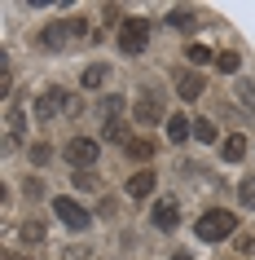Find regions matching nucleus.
I'll return each mask as SVG.
<instances>
[{
  "instance_id": "1",
  "label": "nucleus",
  "mask_w": 255,
  "mask_h": 260,
  "mask_svg": "<svg viewBox=\"0 0 255 260\" xmlns=\"http://www.w3.org/2000/svg\"><path fill=\"white\" fill-rule=\"evenodd\" d=\"M80 110V102H75V93H66V88H44L40 97H35V106H31V115H35V123H53L57 115H75Z\"/></svg>"
},
{
  "instance_id": "2",
  "label": "nucleus",
  "mask_w": 255,
  "mask_h": 260,
  "mask_svg": "<svg viewBox=\"0 0 255 260\" xmlns=\"http://www.w3.org/2000/svg\"><path fill=\"white\" fill-rule=\"evenodd\" d=\"M233 230H238V216H233L229 207H211V212H202L198 225H194V234H198L202 243H225Z\"/></svg>"
},
{
  "instance_id": "3",
  "label": "nucleus",
  "mask_w": 255,
  "mask_h": 260,
  "mask_svg": "<svg viewBox=\"0 0 255 260\" xmlns=\"http://www.w3.org/2000/svg\"><path fill=\"white\" fill-rule=\"evenodd\" d=\"M145 44H150V22H145V18H123V27H119V53L123 57H141V53H145Z\"/></svg>"
},
{
  "instance_id": "4",
  "label": "nucleus",
  "mask_w": 255,
  "mask_h": 260,
  "mask_svg": "<svg viewBox=\"0 0 255 260\" xmlns=\"http://www.w3.org/2000/svg\"><path fill=\"white\" fill-rule=\"evenodd\" d=\"M53 216L62 220V225H66L70 234H84L88 225H93V216H88V207H80L75 199H70V194H57V199H53Z\"/></svg>"
},
{
  "instance_id": "5",
  "label": "nucleus",
  "mask_w": 255,
  "mask_h": 260,
  "mask_svg": "<svg viewBox=\"0 0 255 260\" xmlns=\"http://www.w3.org/2000/svg\"><path fill=\"white\" fill-rule=\"evenodd\" d=\"M132 119L136 123H167L163 119V93L159 88H141V97L132 102Z\"/></svg>"
},
{
  "instance_id": "6",
  "label": "nucleus",
  "mask_w": 255,
  "mask_h": 260,
  "mask_svg": "<svg viewBox=\"0 0 255 260\" xmlns=\"http://www.w3.org/2000/svg\"><path fill=\"white\" fill-rule=\"evenodd\" d=\"M97 159H101V146H97L93 137H75V141H66V164L70 168H93Z\"/></svg>"
},
{
  "instance_id": "7",
  "label": "nucleus",
  "mask_w": 255,
  "mask_h": 260,
  "mask_svg": "<svg viewBox=\"0 0 255 260\" xmlns=\"http://www.w3.org/2000/svg\"><path fill=\"white\" fill-rule=\"evenodd\" d=\"M66 40H70V22H62V18H53V22L35 36L40 53H62V49H66Z\"/></svg>"
},
{
  "instance_id": "8",
  "label": "nucleus",
  "mask_w": 255,
  "mask_h": 260,
  "mask_svg": "<svg viewBox=\"0 0 255 260\" xmlns=\"http://www.w3.org/2000/svg\"><path fill=\"white\" fill-rule=\"evenodd\" d=\"M150 220H154V230L172 234L176 225H180V203H176V199H159V203H154V212H150Z\"/></svg>"
},
{
  "instance_id": "9",
  "label": "nucleus",
  "mask_w": 255,
  "mask_h": 260,
  "mask_svg": "<svg viewBox=\"0 0 255 260\" xmlns=\"http://www.w3.org/2000/svg\"><path fill=\"white\" fill-rule=\"evenodd\" d=\"M154 185H159V177H154V172H150V168H141V172H132V177H128V185H123V194H128V199H150V194H154Z\"/></svg>"
},
{
  "instance_id": "10",
  "label": "nucleus",
  "mask_w": 255,
  "mask_h": 260,
  "mask_svg": "<svg viewBox=\"0 0 255 260\" xmlns=\"http://www.w3.org/2000/svg\"><path fill=\"white\" fill-rule=\"evenodd\" d=\"M246 154H251V141L242 137V133H233V137L220 141V159H225V164H242Z\"/></svg>"
},
{
  "instance_id": "11",
  "label": "nucleus",
  "mask_w": 255,
  "mask_h": 260,
  "mask_svg": "<svg viewBox=\"0 0 255 260\" xmlns=\"http://www.w3.org/2000/svg\"><path fill=\"white\" fill-rule=\"evenodd\" d=\"M202 88H207V84H202V75H198V71H180V75H176V93L185 97V102L202 97Z\"/></svg>"
},
{
  "instance_id": "12",
  "label": "nucleus",
  "mask_w": 255,
  "mask_h": 260,
  "mask_svg": "<svg viewBox=\"0 0 255 260\" xmlns=\"http://www.w3.org/2000/svg\"><path fill=\"white\" fill-rule=\"evenodd\" d=\"M167 137H172V146L189 141L194 137V119H189V115H172V119H167Z\"/></svg>"
},
{
  "instance_id": "13",
  "label": "nucleus",
  "mask_w": 255,
  "mask_h": 260,
  "mask_svg": "<svg viewBox=\"0 0 255 260\" xmlns=\"http://www.w3.org/2000/svg\"><path fill=\"white\" fill-rule=\"evenodd\" d=\"M194 22H198V14H194V9H167V27H176V31H194Z\"/></svg>"
},
{
  "instance_id": "14",
  "label": "nucleus",
  "mask_w": 255,
  "mask_h": 260,
  "mask_svg": "<svg viewBox=\"0 0 255 260\" xmlns=\"http://www.w3.org/2000/svg\"><path fill=\"white\" fill-rule=\"evenodd\" d=\"M194 141H202V146H215V141H220V128H215L211 119H194Z\"/></svg>"
},
{
  "instance_id": "15",
  "label": "nucleus",
  "mask_w": 255,
  "mask_h": 260,
  "mask_svg": "<svg viewBox=\"0 0 255 260\" xmlns=\"http://www.w3.org/2000/svg\"><path fill=\"white\" fill-rule=\"evenodd\" d=\"M123 150H128V159H141V164H145L150 154H154V141H150V137H132Z\"/></svg>"
},
{
  "instance_id": "16",
  "label": "nucleus",
  "mask_w": 255,
  "mask_h": 260,
  "mask_svg": "<svg viewBox=\"0 0 255 260\" xmlns=\"http://www.w3.org/2000/svg\"><path fill=\"white\" fill-rule=\"evenodd\" d=\"M27 159H31L35 168L53 164V146H49V141H35V146H27Z\"/></svg>"
},
{
  "instance_id": "17",
  "label": "nucleus",
  "mask_w": 255,
  "mask_h": 260,
  "mask_svg": "<svg viewBox=\"0 0 255 260\" xmlns=\"http://www.w3.org/2000/svg\"><path fill=\"white\" fill-rule=\"evenodd\" d=\"M80 84H84V88H101V84H106V67H101V62H93V67H84Z\"/></svg>"
},
{
  "instance_id": "18",
  "label": "nucleus",
  "mask_w": 255,
  "mask_h": 260,
  "mask_svg": "<svg viewBox=\"0 0 255 260\" xmlns=\"http://www.w3.org/2000/svg\"><path fill=\"white\" fill-rule=\"evenodd\" d=\"M185 57H189V67H207V62H215V53L207 49V44H189Z\"/></svg>"
},
{
  "instance_id": "19",
  "label": "nucleus",
  "mask_w": 255,
  "mask_h": 260,
  "mask_svg": "<svg viewBox=\"0 0 255 260\" xmlns=\"http://www.w3.org/2000/svg\"><path fill=\"white\" fill-rule=\"evenodd\" d=\"M18 234H22V243H40V238H44V220H22Z\"/></svg>"
},
{
  "instance_id": "20",
  "label": "nucleus",
  "mask_w": 255,
  "mask_h": 260,
  "mask_svg": "<svg viewBox=\"0 0 255 260\" xmlns=\"http://www.w3.org/2000/svg\"><path fill=\"white\" fill-rule=\"evenodd\" d=\"M238 67H242L238 53H215V71H220V75H238Z\"/></svg>"
},
{
  "instance_id": "21",
  "label": "nucleus",
  "mask_w": 255,
  "mask_h": 260,
  "mask_svg": "<svg viewBox=\"0 0 255 260\" xmlns=\"http://www.w3.org/2000/svg\"><path fill=\"white\" fill-rule=\"evenodd\" d=\"M119 110H123V97H119V93H106V102H101V115H106V123L119 119Z\"/></svg>"
},
{
  "instance_id": "22",
  "label": "nucleus",
  "mask_w": 255,
  "mask_h": 260,
  "mask_svg": "<svg viewBox=\"0 0 255 260\" xmlns=\"http://www.w3.org/2000/svg\"><path fill=\"white\" fill-rule=\"evenodd\" d=\"M238 199H242V207H251V212H255V177H246L238 185Z\"/></svg>"
},
{
  "instance_id": "23",
  "label": "nucleus",
  "mask_w": 255,
  "mask_h": 260,
  "mask_svg": "<svg viewBox=\"0 0 255 260\" xmlns=\"http://www.w3.org/2000/svg\"><path fill=\"white\" fill-rule=\"evenodd\" d=\"M106 141H123V146H128V128H123V119H115V123H106Z\"/></svg>"
},
{
  "instance_id": "24",
  "label": "nucleus",
  "mask_w": 255,
  "mask_h": 260,
  "mask_svg": "<svg viewBox=\"0 0 255 260\" xmlns=\"http://www.w3.org/2000/svg\"><path fill=\"white\" fill-rule=\"evenodd\" d=\"M22 194H27V199H40V194H44V185H40V181H31V177H27V185H22Z\"/></svg>"
},
{
  "instance_id": "25",
  "label": "nucleus",
  "mask_w": 255,
  "mask_h": 260,
  "mask_svg": "<svg viewBox=\"0 0 255 260\" xmlns=\"http://www.w3.org/2000/svg\"><path fill=\"white\" fill-rule=\"evenodd\" d=\"M238 97L246 102V106H255V88H251V84H238Z\"/></svg>"
},
{
  "instance_id": "26",
  "label": "nucleus",
  "mask_w": 255,
  "mask_h": 260,
  "mask_svg": "<svg viewBox=\"0 0 255 260\" xmlns=\"http://www.w3.org/2000/svg\"><path fill=\"white\" fill-rule=\"evenodd\" d=\"M172 260H194V256H189V251H172Z\"/></svg>"
},
{
  "instance_id": "27",
  "label": "nucleus",
  "mask_w": 255,
  "mask_h": 260,
  "mask_svg": "<svg viewBox=\"0 0 255 260\" xmlns=\"http://www.w3.org/2000/svg\"><path fill=\"white\" fill-rule=\"evenodd\" d=\"M5 260H22V256H14V251H9V256H5Z\"/></svg>"
}]
</instances>
